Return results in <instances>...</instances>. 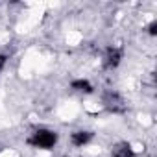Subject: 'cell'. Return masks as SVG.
I'll list each match as a JSON object with an SVG mask.
<instances>
[{
	"label": "cell",
	"mask_w": 157,
	"mask_h": 157,
	"mask_svg": "<svg viewBox=\"0 0 157 157\" xmlns=\"http://www.w3.org/2000/svg\"><path fill=\"white\" fill-rule=\"evenodd\" d=\"M111 157H135V150L129 142H118L113 146Z\"/></svg>",
	"instance_id": "5"
},
{
	"label": "cell",
	"mask_w": 157,
	"mask_h": 157,
	"mask_svg": "<svg viewBox=\"0 0 157 157\" xmlns=\"http://www.w3.org/2000/svg\"><path fill=\"white\" fill-rule=\"evenodd\" d=\"M6 63H8V56H6V54H0V72L4 70Z\"/></svg>",
	"instance_id": "7"
},
{
	"label": "cell",
	"mask_w": 157,
	"mask_h": 157,
	"mask_svg": "<svg viewBox=\"0 0 157 157\" xmlns=\"http://www.w3.org/2000/svg\"><path fill=\"white\" fill-rule=\"evenodd\" d=\"M56 142H57V133L52 129H46V128L35 129L28 139V144L37 150H52L56 146Z\"/></svg>",
	"instance_id": "1"
},
{
	"label": "cell",
	"mask_w": 157,
	"mask_h": 157,
	"mask_svg": "<svg viewBox=\"0 0 157 157\" xmlns=\"http://www.w3.org/2000/svg\"><path fill=\"white\" fill-rule=\"evenodd\" d=\"M155 28H157V22H151V24L148 26V30H150V33H151V35H155Z\"/></svg>",
	"instance_id": "8"
},
{
	"label": "cell",
	"mask_w": 157,
	"mask_h": 157,
	"mask_svg": "<svg viewBox=\"0 0 157 157\" xmlns=\"http://www.w3.org/2000/svg\"><path fill=\"white\" fill-rule=\"evenodd\" d=\"M91 140H93V131H89V129H78V131H74L70 135V142L74 146H78V148L87 146Z\"/></svg>",
	"instance_id": "4"
},
{
	"label": "cell",
	"mask_w": 157,
	"mask_h": 157,
	"mask_svg": "<svg viewBox=\"0 0 157 157\" xmlns=\"http://www.w3.org/2000/svg\"><path fill=\"white\" fill-rule=\"evenodd\" d=\"M102 105L111 113H124L126 111V104L118 93H105L102 98Z\"/></svg>",
	"instance_id": "2"
},
{
	"label": "cell",
	"mask_w": 157,
	"mask_h": 157,
	"mask_svg": "<svg viewBox=\"0 0 157 157\" xmlns=\"http://www.w3.org/2000/svg\"><path fill=\"white\" fill-rule=\"evenodd\" d=\"M70 89L76 93H82V94H89V93H93V83L89 80H74L70 83Z\"/></svg>",
	"instance_id": "6"
},
{
	"label": "cell",
	"mask_w": 157,
	"mask_h": 157,
	"mask_svg": "<svg viewBox=\"0 0 157 157\" xmlns=\"http://www.w3.org/2000/svg\"><path fill=\"white\" fill-rule=\"evenodd\" d=\"M120 61H122V52L118 48H107V52L104 56V67L113 70L120 65Z\"/></svg>",
	"instance_id": "3"
}]
</instances>
